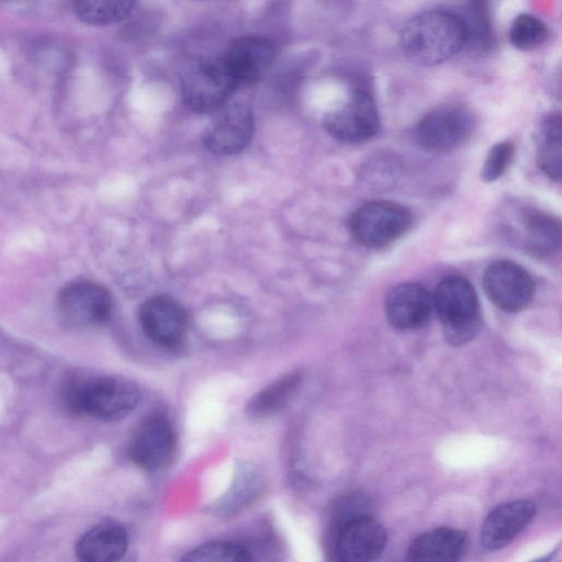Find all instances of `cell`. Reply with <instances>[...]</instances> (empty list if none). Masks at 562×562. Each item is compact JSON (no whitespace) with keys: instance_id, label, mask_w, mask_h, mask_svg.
I'll list each match as a JSON object with an SVG mask.
<instances>
[{"instance_id":"obj_7","label":"cell","mask_w":562,"mask_h":562,"mask_svg":"<svg viewBox=\"0 0 562 562\" xmlns=\"http://www.w3.org/2000/svg\"><path fill=\"white\" fill-rule=\"evenodd\" d=\"M324 126L333 138L342 143L355 144L372 138L380 127L373 98L362 90L351 92L325 115Z\"/></svg>"},{"instance_id":"obj_15","label":"cell","mask_w":562,"mask_h":562,"mask_svg":"<svg viewBox=\"0 0 562 562\" xmlns=\"http://www.w3.org/2000/svg\"><path fill=\"white\" fill-rule=\"evenodd\" d=\"M536 505L528 499H515L496 506L481 528V544L488 551L509 544L533 519Z\"/></svg>"},{"instance_id":"obj_24","label":"cell","mask_w":562,"mask_h":562,"mask_svg":"<svg viewBox=\"0 0 562 562\" xmlns=\"http://www.w3.org/2000/svg\"><path fill=\"white\" fill-rule=\"evenodd\" d=\"M180 562H251L248 550L235 542L216 541L188 552Z\"/></svg>"},{"instance_id":"obj_23","label":"cell","mask_w":562,"mask_h":562,"mask_svg":"<svg viewBox=\"0 0 562 562\" xmlns=\"http://www.w3.org/2000/svg\"><path fill=\"white\" fill-rule=\"evenodd\" d=\"M548 36L547 24L529 13L516 16L509 30L510 43L520 50H532L540 47Z\"/></svg>"},{"instance_id":"obj_2","label":"cell","mask_w":562,"mask_h":562,"mask_svg":"<svg viewBox=\"0 0 562 562\" xmlns=\"http://www.w3.org/2000/svg\"><path fill=\"white\" fill-rule=\"evenodd\" d=\"M237 86L222 57L196 58L186 67L181 76L183 102L198 113H210L223 108Z\"/></svg>"},{"instance_id":"obj_1","label":"cell","mask_w":562,"mask_h":562,"mask_svg":"<svg viewBox=\"0 0 562 562\" xmlns=\"http://www.w3.org/2000/svg\"><path fill=\"white\" fill-rule=\"evenodd\" d=\"M405 57L418 66L441 64L467 45L463 23L451 11L431 10L411 19L400 35Z\"/></svg>"},{"instance_id":"obj_17","label":"cell","mask_w":562,"mask_h":562,"mask_svg":"<svg viewBox=\"0 0 562 562\" xmlns=\"http://www.w3.org/2000/svg\"><path fill=\"white\" fill-rule=\"evenodd\" d=\"M127 549V533L117 521L106 519L86 531L75 546L79 562H119Z\"/></svg>"},{"instance_id":"obj_21","label":"cell","mask_w":562,"mask_h":562,"mask_svg":"<svg viewBox=\"0 0 562 562\" xmlns=\"http://www.w3.org/2000/svg\"><path fill=\"white\" fill-rule=\"evenodd\" d=\"M74 12L89 25H111L126 19L136 2L130 0H83L74 2Z\"/></svg>"},{"instance_id":"obj_25","label":"cell","mask_w":562,"mask_h":562,"mask_svg":"<svg viewBox=\"0 0 562 562\" xmlns=\"http://www.w3.org/2000/svg\"><path fill=\"white\" fill-rule=\"evenodd\" d=\"M458 15L465 30L467 44L484 46L490 37V22L484 4L472 2L464 13Z\"/></svg>"},{"instance_id":"obj_18","label":"cell","mask_w":562,"mask_h":562,"mask_svg":"<svg viewBox=\"0 0 562 562\" xmlns=\"http://www.w3.org/2000/svg\"><path fill=\"white\" fill-rule=\"evenodd\" d=\"M468 546L462 530L440 527L419 535L411 544V562H459Z\"/></svg>"},{"instance_id":"obj_16","label":"cell","mask_w":562,"mask_h":562,"mask_svg":"<svg viewBox=\"0 0 562 562\" xmlns=\"http://www.w3.org/2000/svg\"><path fill=\"white\" fill-rule=\"evenodd\" d=\"M432 299L418 283H401L390 290L384 311L389 323L401 330L424 326L431 314Z\"/></svg>"},{"instance_id":"obj_19","label":"cell","mask_w":562,"mask_h":562,"mask_svg":"<svg viewBox=\"0 0 562 562\" xmlns=\"http://www.w3.org/2000/svg\"><path fill=\"white\" fill-rule=\"evenodd\" d=\"M562 127L559 112L547 114L540 122L537 162L542 172L554 181L561 178Z\"/></svg>"},{"instance_id":"obj_8","label":"cell","mask_w":562,"mask_h":562,"mask_svg":"<svg viewBox=\"0 0 562 562\" xmlns=\"http://www.w3.org/2000/svg\"><path fill=\"white\" fill-rule=\"evenodd\" d=\"M61 318L75 327L89 328L105 324L112 314L113 303L108 290L92 281H74L58 295Z\"/></svg>"},{"instance_id":"obj_4","label":"cell","mask_w":562,"mask_h":562,"mask_svg":"<svg viewBox=\"0 0 562 562\" xmlns=\"http://www.w3.org/2000/svg\"><path fill=\"white\" fill-rule=\"evenodd\" d=\"M412 225V215L391 201H370L358 207L349 220L353 238L371 248L385 247L401 238Z\"/></svg>"},{"instance_id":"obj_12","label":"cell","mask_w":562,"mask_h":562,"mask_svg":"<svg viewBox=\"0 0 562 562\" xmlns=\"http://www.w3.org/2000/svg\"><path fill=\"white\" fill-rule=\"evenodd\" d=\"M222 59L237 85H255L271 69L276 46L265 36H240L228 44Z\"/></svg>"},{"instance_id":"obj_22","label":"cell","mask_w":562,"mask_h":562,"mask_svg":"<svg viewBox=\"0 0 562 562\" xmlns=\"http://www.w3.org/2000/svg\"><path fill=\"white\" fill-rule=\"evenodd\" d=\"M299 383L297 374H288L267 385L250 401V413L267 416L278 412L290 401Z\"/></svg>"},{"instance_id":"obj_6","label":"cell","mask_w":562,"mask_h":562,"mask_svg":"<svg viewBox=\"0 0 562 562\" xmlns=\"http://www.w3.org/2000/svg\"><path fill=\"white\" fill-rule=\"evenodd\" d=\"M474 116L462 104L448 103L436 106L417 124L419 146L430 153H448L459 148L472 135Z\"/></svg>"},{"instance_id":"obj_13","label":"cell","mask_w":562,"mask_h":562,"mask_svg":"<svg viewBox=\"0 0 562 562\" xmlns=\"http://www.w3.org/2000/svg\"><path fill=\"white\" fill-rule=\"evenodd\" d=\"M176 446L170 423L162 416L154 415L137 428L128 446V456L138 467L156 471L171 462Z\"/></svg>"},{"instance_id":"obj_11","label":"cell","mask_w":562,"mask_h":562,"mask_svg":"<svg viewBox=\"0 0 562 562\" xmlns=\"http://www.w3.org/2000/svg\"><path fill=\"white\" fill-rule=\"evenodd\" d=\"M487 297L501 310L517 312L533 299L535 282L530 274L512 261L490 265L483 276Z\"/></svg>"},{"instance_id":"obj_20","label":"cell","mask_w":562,"mask_h":562,"mask_svg":"<svg viewBox=\"0 0 562 562\" xmlns=\"http://www.w3.org/2000/svg\"><path fill=\"white\" fill-rule=\"evenodd\" d=\"M527 246L535 252L547 254L560 246V223L553 216L537 210L521 216Z\"/></svg>"},{"instance_id":"obj_10","label":"cell","mask_w":562,"mask_h":562,"mask_svg":"<svg viewBox=\"0 0 562 562\" xmlns=\"http://www.w3.org/2000/svg\"><path fill=\"white\" fill-rule=\"evenodd\" d=\"M387 542L383 525L372 516L349 517L339 529L335 543L338 562H376Z\"/></svg>"},{"instance_id":"obj_3","label":"cell","mask_w":562,"mask_h":562,"mask_svg":"<svg viewBox=\"0 0 562 562\" xmlns=\"http://www.w3.org/2000/svg\"><path fill=\"white\" fill-rule=\"evenodd\" d=\"M432 304L447 338L460 344L479 328L480 307L475 290L460 276H449L436 286Z\"/></svg>"},{"instance_id":"obj_5","label":"cell","mask_w":562,"mask_h":562,"mask_svg":"<svg viewBox=\"0 0 562 562\" xmlns=\"http://www.w3.org/2000/svg\"><path fill=\"white\" fill-rule=\"evenodd\" d=\"M139 391L130 380L116 375L83 376L80 395V415L102 422H116L127 416L137 405Z\"/></svg>"},{"instance_id":"obj_9","label":"cell","mask_w":562,"mask_h":562,"mask_svg":"<svg viewBox=\"0 0 562 562\" xmlns=\"http://www.w3.org/2000/svg\"><path fill=\"white\" fill-rule=\"evenodd\" d=\"M254 131L251 110L245 104L232 103L217 110L203 132L202 143L213 155L231 156L249 145Z\"/></svg>"},{"instance_id":"obj_14","label":"cell","mask_w":562,"mask_h":562,"mask_svg":"<svg viewBox=\"0 0 562 562\" xmlns=\"http://www.w3.org/2000/svg\"><path fill=\"white\" fill-rule=\"evenodd\" d=\"M138 317L144 334L156 345L173 347L186 335L187 313L169 296L157 295L146 300L139 308Z\"/></svg>"},{"instance_id":"obj_26","label":"cell","mask_w":562,"mask_h":562,"mask_svg":"<svg viewBox=\"0 0 562 562\" xmlns=\"http://www.w3.org/2000/svg\"><path fill=\"white\" fill-rule=\"evenodd\" d=\"M515 147L510 142H499L491 147L482 167L481 176L486 182L499 179L510 165Z\"/></svg>"}]
</instances>
